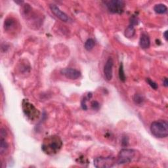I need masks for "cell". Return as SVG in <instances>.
Segmentation results:
<instances>
[{
  "mask_svg": "<svg viewBox=\"0 0 168 168\" xmlns=\"http://www.w3.org/2000/svg\"><path fill=\"white\" fill-rule=\"evenodd\" d=\"M119 78L120 81H121L122 82H125V79H126V77L124 73V65L123 63L121 62V64L120 65V68H119Z\"/></svg>",
  "mask_w": 168,
  "mask_h": 168,
  "instance_id": "obj_17",
  "label": "cell"
},
{
  "mask_svg": "<svg viewBox=\"0 0 168 168\" xmlns=\"http://www.w3.org/2000/svg\"><path fill=\"white\" fill-rule=\"evenodd\" d=\"M136 151L133 149H124L120 150L117 156L116 163L119 165H124L131 163L135 158Z\"/></svg>",
  "mask_w": 168,
  "mask_h": 168,
  "instance_id": "obj_4",
  "label": "cell"
},
{
  "mask_svg": "<svg viewBox=\"0 0 168 168\" xmlns=\"http://www.w3.org/2000/svg\"><path fill=\"white\" fill-rule=\"evenodd\" d=\"M139 45L142 49H148L150 45V40L148 35L142 33L141 36Z\"/></svg>",
  "mask_w": 168,
  "mask_h": 168,
  "instance_id": "obj_10",
  "label": "cell"
},
{
  "mask_svg": "<svg viewBox=\"0 0 168 168\" xmlns=\"http://www.w3.org/2000/svg\"><path fill=\"white\" fill-rule=\"evenodd\" d=\"M163 86H164L165 87H167L168 86V81H167V78H164V79H163Z\"/></svg>",
  "mask_w": 168,
  "mask_h": 168,
  "instance_id": "obj_22",
  "label": "cell"
},
{
  "mask_svg": "<svg viewBox=\"0 0 168 168\" xmlns=\"http://www.w3.org/2000/svg\"><path fill=\"white\" fill-rule=\"evenodd\" d=\"M133 100L134 102H135V103L136 104H138V105H141L142 103H144V97L142 96L141 94H135V95H134V97H133Z\"/></svg>",
  "mask_w": 168,
  "mask_h": 168,
  "instance_id": "obj_16",
  "label": "cell"
},
{
  "mask_svg": "<svg viewBox=\"0 0 168 168\" xmlns=\"http://www.w3.org/2000/svg\"><path fill=\"white\" fill-rule=\"evenodd\" d=\"M95 41H94V40L92 38H89L86 41L84 47H85V49L87 50V51H91V50L93 49V47H95Z\"/></svg>",
  "mask_w": 168,
  "mask_h": 168,
  "instance_id": "obj_15",
  "label": "cell"
},
{
  "mask_svg": "<svg viewBox=\"0 0 168 168\" xmlns=\"http://www.w3.org/2000/svg\"><path fill=\"white\" fill-rule=\"evenodd\" d=\"M63 142L57 135H51L44 138L41 145V150L47 155L57 154L62 149Z\"/></svg>",
  "mask_w": 168,
  "mask_h": 168,
  "instance_id": "obj_1",
  "label": "cell"
},
{
  "mask_svg": "<svg viewBox=\"0 0 168 168\" xmlns=\"http://www.w3.org/2000/svg\"><path fill=\"white\" fill-rule=\"evenodd\" d=\"M91 107L94 110H99L100 108V104L97 101L95 100V101H93L91 103Z\"/></svg>",
  "mask_w": 168,
  "mask_h": 168,
  "instance_id": "obj_19",
  "label": "cell"
},
{
  "mask_svg": "<svg viewBox=\"0 0 168 168\" xmlns=\"http://www.w3.org/2000/svg\"><path fill=\"white\" fill-rule=\"evenodd\" d=\"M154 10L158 14H165L167 11V7L164 4L159 3L154 6Z\"/></svg>",
  "mask_w": 168,
  "mask_h": 168,
  "instance_id": "obj_12",
  "label": "cell"
},
{
  "mask_svg": "<svg viewBox=\"0 0 168 168\" xmlns=\"http://www.w3.org/2000/svg\"><path fill=\"white\" fill-rule=\"evenodd\" d=\"M135 33V28H134L133 26L132 25H129V26L125 29V36L128 37V38H130V37H132L134 36Z\"/></svg>",
  "mask_w": 168,
  "mask_h": 168,
  "instance_id": "obj_14",
  "label": "cell"
},
{
  "mask_svg": "<svg viewBox=\"0 0 168 168\" xmlns=\"http://www.w3.org/2000/svg\"><path fill=\"white\" fill-rule=\"evenodd\" d=\"M61 74L70 79H77L81 76V72L79 70L71 68L62 70Z\"/></svg>",
  "mask_w": 168,
  "mask_h": 168,
  "instance_id": "obj_9",
  "label": "cell"
},
{
  "mask_svg": "<svg viewBox=\"0 0 168 168\" xmlns=\"http://www.w3.org/2000/svg\"><path fill=\"white\" fill-rule=\"evenodd\" d=\"M24 114L31 121H35L39 118L40 112L37 109L26 99H24L22 103Z\"/></svg>",
  "mask_w": 168,
  "mask_h": 168,
  "instance_id": "obj_3",
  "label": "cell"
},
{
  "mask_svg": "<svg viewBox=\"0 0 168 168\" xmlns=\"http://www.w3.org/2000/svg\"><path fill=\"white\" fill-rule=\"evenodd\" d=\"M146 82L149 84V86L152 87V89H154L155 90L158 89V84L156 82L152 81V79H150V78H146Z\"/></svg>",
  "mask_w": 168,
  "mask_h": 168,
  "instance_id": "obj_18",
  "label": "cell"
},
{
  "mask_svg": "<svg viewBox=\"0 0 168 168\" xmlns=\"http://www.w3.org/2000/svg\"><path fill=\"white\" fill-rule=\"evenodd\" d=\"M15 26V20L12 18H8L4 23V28L6 31H9Z\"/></svg>",
  "mask_w": 168,
  "mask_h": 168,
  "instance_id": "obj_13",
  "label": "cell"
},
{
  "mask_svg": "<svg viewBox=\"0 0 168 168\" xmlns=\"http://www.w3.org/2000/svg\"><path fill=\"white\" fill-rule=\"evenodd\" d=\"M128 142H129V139L128 137H124L122 138V141H121V143H122V145L125 146H128Z\"/></svg>",
  "mask_w": 168,
  "mask_h": 168,
  "instance_id": "obj_21",
  "label": "cell"
},
{
  "mask_svg": "<svg viewBox=\"0 0 168 168\" xmlns=\"http://www.w3.org/2000/svg\"><path fill=\"white\" fill-rule=\"evenodd\" d=\"M114 61L111 57H109L104 66V75L107 81H110L112 78V70Z\"/></svg>",
  "mask_w": 168,
  "mask_h": 168,
  "instance_id": "obj_8",
  "label": "cell"
},
{
  "mask_svg": "<svg viewBox=\"0 0 168 168\" xmlns=\"http://www.w3.org/2000/svg\"><path fill=\"white\" fill-rule=\"evenodd\" d=\"M150 129L152 135L157 138H166L168 136V124L166 120L154 121L151 124Z\"/></svg>",
  "mask_w": 168,
  "mask_h": 168,
  "instance_id": "obj_2",
  "label": "cell"
},
{
  "mask_svg": "<svg viewBox=\"0 0 168 168\" xmlns=\"http://www.w3.org/2000/svg\"><path fill=\"white\" fill-rule=\"evenodd\" d=\"M9 149V145L5 141V137H1L0 138V152L1 154H5Z\"/></svg>",
  "mask_w": 168,
  "mask_h": 168,
  "instance_id": "obj_11",
  "label": "cell"
},
{
  "mask_svg": "<svg viewBox=\"0 0 168 168\" xmlns=\"http://www.w3.org/2000/svg\"><path fill=\"white\" fill-rule=\"evenodd\" d=\"M163 37H164L166 41H167V30L165 31V32L163 33Z\"/></svg>",
  "mask_w": 168,
  "mask_h": 168,
  "instance_id": "obj_23",
  "label": "cell"
},
{
  "mask_svg": "<svg viewBox=\"0 0 168 168\" xmlns=\"http://www.w3.org/2000/svg\"><path fill=\"white\" fill-rule=\"evenodd\" d=\"M86 98H83V99L82 100V108L83 110H87V105H86Z\"/></svg>",
  "mask_w": 168,
  "mask_h": 168,
  "instance_id": "obj_20",
  "label": "cell"
},
{
  "mask_svg": "<svg viewBox=\"0 0 168 168\" xmlns=\"http://www.w3.org/2000/svg\"><path fill=\"white\" fill-rule=\"evenodd\" d=\"M116 163V159L114 157H97L94 159V166L97 168H110Z\"/></svg>",
  "mask_w": 168,
  "mask_h": 168,
  "instance_id": "obj_6",
  "label": "cell"
},
{
  "mask_svg": "<svg viewBox=\"0 0 168 168\" xmlns=\"http://www.w3.org/2000/svg\"><path fill=\"white\" fill-rule=\"evenodd\" d=\"M49 7L53 13L55 15L58 19H59L60 20L63 21V22L65 23L68 22V21L70 20L69 16L66 13H65L64 12H62L59 8H58L56 5H54V4H51Z\"/></svg>",
  "mask_w": 168,
  "mask_h": 168,
  "instance_id": "obj_7",
  "label": "cell"
},
{
  "mask_svg": "<svg viewBox=\"0 0 168 168\" xmlns=\"http://www.w3.org/2000/svg\"><path fill=\"white\" fill-rule=\"evenodd\" d=\"M108 10L112 13H122L125 7V2L121 0H111L104 2Z\"/></svg>",
  "mask_w": 168,
  "mask_h": 168,
  "instance_id": "obj_5",
  "label": "cell"
}]
</instances>
